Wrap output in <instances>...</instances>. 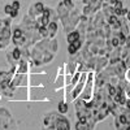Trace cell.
<instances>
[{
	"label": "cell",
	"instance_id": "1",
	"mask_svg": "<svg viewBox=\"0 0 130 130\" xmlns=\"http://www.w3.org/2000/svg\"><path fill=\"white\" fill-rule=\"evenodd\" d=\"M59 50V44L55 38H43L30 50V59L34 65H46L53 60Z\"/></svg>",
	"mask_w": 130,
	"mask_h": 130
},
{
	"label": "cell",
	"instance_id": "2",
	"mask_svg": "<svg viewBox=\"0 0 130 130\" xmlns=\"http://www.w3.org/2000/svg\"><path fill=\"white\" fill-rule=\"evenodd\" d=\"M94 90H95V81H94V73H87V79H86L85 83V87L79 95L81 99L89 102L92 100V96H94Z\"/></svg>",
	"mask_w": 130,
	"mask_h": 130
},
{
	"label": "cell",
	"instance_id": "3",
	"mask_svg": "<svg viewBox=\"0 0 130 130\" xmlns=\"http://www.w3.org/2000/svg\"><path fill=\"white\" fill-rule=\"evenodd\" d=\"M129 124H130V111L124 108L121 113L115 116V127L116 130H125Z\"/></svg>",
	"mask_w": 130,
	"mask_h": 130
},
{
	"label": "cell",
	"instance_id": "4",
	"mask_svg": "<svg viewBox=\"0 0 130 130\" xmlns=\"http://www.w3.org/2000/svg\"><path fill=\"white\" fill-rule=\"evenodd\" d=\"M43 10H44V4L40 3V2H35L34 4H31V5H30L27 14H29L30 17H32L34 20H38V18L42 16Z\"/></svg>",
	"mask_w": 130,
	"mask_h": 130
},
{
	"label": "cell",
	"instance_id": "5",
	"mask_svg": "<svg viewBox=\"0 0 130 130\" xmlns=\"http://www.w3.org/2000/svg\"><path fill=\"white\" fill-rule=\"evenodd\" d=\"M55 130H70V121L68 117L59 113L55 121Z\"/></svg>",
	"mask_w": 130,
	"mask_h": 130
},
{
	"label": "cell",
	"instance_id": "6",
	"mask_svg": "<svg viewBox=\"0 0 130 130\" xmlns=\"http://www.w3.org/2000/svg\"><path fill=\"white\" fill-rule=\"evenodd\" d=\"M57 115H59L57 112H50V113L44 115V117H43V125H44L46 130H48V129L55 130V121H56Z\"/></svg>",
	"mask_w": 130,
	"mask_h": 130
},
{
	"label": "cell",
	"instance_id": "7",
	"mask_svg": "<svg viewBox=\"0 0 130 130\" xmlns=\"http://www.w3.org/2000/svg\"><path fill=\"white\" fill-rule=\"evenodd\" d=\"M83 43H85V40H83L82 38H79V39H77V40L69 43V46H68V53H69L70 56H74L75 53H77V52L83 47Z\"/></svg>",
	"mask_w": 130,
	"mask_h": 130
},
{
	"label": "cell",
	"instance_id": "8",
	"mask_svg": "<svg viewBox=\"0 0 130 130\" xmlns=\"http://www.w3.org/2000/svg\"><path fill=\"white\" fill-rule=\"evenodd\" d=\"M27 83V75L22 73H14L12 77V85L13 87H18V86H26Z\"/></svg>",
	"mask_w": 130,
	"mask_h": 130
},
{
	"label": "cell",
	"instance_id": "9",
	"mask_svg": "<svg viewBox=\"0 0 130 130\" xmlns=\"http://www.w3.org/2000/svg\"><path fill=\"white\" fill-rule=\"evenodd\" d=\"M29 70V64L26 61V59H21L17 61V65H16V73H22V74H26Z\"/></svg>",
	"mask_w": 130,
	"mask_h": 130
},
{
	"label": "cell",
	"instance_id": "10",
	"mask_svg": "<svg viewBox=\"0 0 130 130\" xmlns=\"http://www.w3.org/2000/svg\"><path fill=\"white\" fill-rule=\"evenodd\" d=\"M121 60L126 64L127 68H130V47H121Z\"/></svg>",
	"mask_w": 130,
	"mask_h": 130
},
{
	"label": "cell",
	"instance_id": "11",
	"mask_svg": "<svg viewBox=\"0 0 130 130\" xmlns=\"http://www.w3.org/2000/svg\"><path fill=\"white\" fill-rule=\"evenodd\" d=\"M47 29H48V38H55L56 34H57V22L56 21H51V22L47 25Z\"/></svg>",
	"mask_w": 130,
	"mask_h": 130
},
{
	"label": "cell",
	"instance_id": "12",
	"mask_svg": "<svg viewBox=\"0 0 130 130\" xmlns=\"http://www.w3.org/2000/svg\"><path fill=\"white\" fill-rule=\"evenodd\" d=\"M79 38H81V32H79L78 30H72L70 32H68V34H67V40H68V43H72V42L77 40V39H79Z\"/></svg>",
	"mask_w": 130,
	"mask_h": 130
},
{
	"label": "cell",
	"instance_id": "13",
	"mask_svg": "<svg viewBox=\"0 0 130 130\" xmlns=\"http://www.w3.org/2000/svg\"><path fill=\"white\" fill-rule=\"evenodd\" d=\"M75 130H92L91 125L89 122L86 121H77V124H75Z\"/></svg>",
	"mask_w": 130,
	"mask_h": 130
},
{
	"label": "cell",
	"instance_id": "14",
	"mask_svg": "<svg viewBox=\"0 0 130 130\" xmlns=\"http://www.w3.org/2000/svg\"><path fill=\"white\" fill-rule=\"evenodd\" d=\"M57 111H59V113H61V115L68 113V111H69V105H68V102H67V100L60 102V103H59V105H57Z\"/></svg>",
	"mask_w": 130,
	"mask_h": 130
},
{
	"label": "cell",
	"instance_id": "15",
	"mask_svg": "<svg viewBox=\"0 0 130 130\" xmlns=\"http://www.w3.org/2000/svg\"><path fill=\"white\" fill-rule=\"evenodd\" d=\"M12 56L16 61L22 59V50H21V47H14V50L12 51Z\"/></svg>",
	"mask_w": 130,
	"mask_h": 130
},
{
	"label": "cell",
	"instance_id": "16",
	"mask_svg": "<svg viewBox=\"0 0 130 130\" xmlns=\"http://www.w3.org/2000/svg\"><path fill=\"white\" fill-rule=\"evenodd\" d=\"M9 43H10V38H3V37H0V50L8 48Z\"/></svg>",
	"mask_w": 130,
	"mask_h": 130
},
{
	"label": "cell",
	"instance_id": "17",
	"mask_svg": "<svg viewBox=\"0 0 130 130\" xmlns=\"http://www.w3.org/2000/svg\"><path fill=\"white\" fill-rule=\"evenodd\" d=\"M39 34L42 38H48V29L47 26H39Z\"/></svg>",
	"mask_w": 130,
	"mask_h": 130
},
{
	"label": "cell",
	"instance_id": "18",
	"mask_svg": "<svg viewBox=\"0 0 130 130\" xmlns=\"http://www.w3.org/2000/svg\"><path fill=\"white\" fill-rule=\"evenodd\" d=\"M82 73L83 72H75V74L73 75V78H72V85H75V83H77L78 81H79V78H81V75H82Z\"/></svg>",
	"mask_w": 130,
	"mask_h": 130
},
{
	"label": "cell",
	"instance_id": "19",
	"mask_svg": "<svg viewBox=\"0 0 130 130\" xmlns=\"http://www.w3.org/2000/svg\"><path fill=\"white\" fill-rule=\"evenodd\" d=\"M12 10H13V7H12V4H7V5L4 7V13H5L7 16H9L10 13H12Z\"/></svg>",
	"mask_w": 130,
	"mask_h": 130
},
{
	"label": "cell",
	"instance_id": "20",
	"mask_svg": "<svg viewBox=\"0 0 130 130\" xmlns=\"http://www.w3.org/2000/svg\"><path fill=\"white\" fill-rule=\"evenodd\" d=\"M64 2V4L67 5L69 9H73L74 8V3H73V0H62Z\"/></svg>",
	"mask_w": 130,
	"mask_h": 130
},
{
	"label": "cell",
	"instance_id": "21",
	"mask_svg": "<svg viewBox=\"0 0 130 130\" xmlns=\"http://www.w3.org/2000/svg\"><path fill=\"white\" fill-rule=\"evenodd\" d=\"M12 7H13V9H16V10H20V8H21V3L18 2V0H14V2L12 3Z\"/></svg>",
	"mask_w": 130,
	"mask_h": 130
},
{
	"label": "cell",
	"instance_id": "22",
	"mask_svg": "<svg viewBox=\"0 0 130 130\" xmlns=\"http://www.w3.org/2000/svg\"><path fill=\"white\" fill-rule=\"evenodd\" d=\"M125 94L127 98H130V82L126 81V87H125Z\"/></svg>",
	"mask_w": 130,
	"mask_h": 130
},
{
	"label": "cell",
	"instance_id": "23",
	"mask_svg": "<svg viewBox=\"0 0 130 130\" xmlns=\"http://www.w3.org/2000/svg\"><path fill=\"white\" fill-rule=\"evenodd\" d=\"M9 17H10V18H12V20H13V18H16V17H18V10H16V9H13V10H12V13H10V14H9Z\"/></svg>",
	"mask_w": 130,
	"mask_h": 130
},
{
	"label": "cell",
	"instance_id": "24",
	"mask_svg": "<svg viewBox=\"0 0 130 130\" xmlns=\"http://www.w3.org/2000/svg\"><path fill=\"white\" fill-rule=\"evenodd\" d=\"M125 108H126V109H129L130 111V98H127V99H126V103H125V105H124Z\"/></svg>",
	"mask_w": 130,
	"mask_h": 130
},
{
	"label": "cell",
	"instance_id": "25",
	"mask_svg": "<svg viewBox=\"0 0 130 130\" xmlns=\"http://www.w3.org/2000/svg\"><path fill=\"white\" fill-rule=\"evenodd\" d=\"M125 46L126 47H130V34L126 35V40H125Z\"/></svg>",
	"mask_w": 130,
	"mask_h": 130
},
{
	"label": "cell",
	"instance_id": "26",
	"mask_svg": "<svg viewBox=\"0 0 130 130\" xmlns=\"http://www.w3.org/2000/svg\"><path fill=\"white\" fill-rule=\"evenodd\" d=\"M125 130H130V124H129V125L126 126V129H125Z\"/></svg>",
	"mask_w": 130,
	"mask_h": 130
},
{
	"label": "cell",
	"instance_id": "27",
	"mask_svg": "<svg viewBox=\"0 0 130 130\" xmlns=\"http://www.w3.org/2000/svg\"><path fill=\"white\" fill-rule=\"evenodd\" d=\"M48 130H52V129H48Z\"/></svg>",
	"mask_w": 130,
	"mask_h": 130
}]
</instances>
